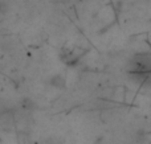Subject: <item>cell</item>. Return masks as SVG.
I'll return each mask as SVG.
<instances>
[{"instance_id":"1","label":"cell","mask_w":151,"mask_h":144,"mask_svg":"<svg viewBox=\"0 0 151 144\" xmlns=\"http://www.w3.org/2000/svg\"><path fill=\"white\" fill-rule=\"evenodd\" d=\"M127 74H142L151 76V53H137L130 58L127 63Z\"/></svg>"},{"instance_id":"2","label":"cell","mask_w":151,"mask_h":144,"mask_svg":"<svg viewBox=\"0 0 151 144\" xmlns=\"http://www.w3.org/2000/svg\"><path fill=\"white\" fill-rule=\"evenodd\" d=\"M48 83L55 89H65L66 87V78L64 74H55L49 78Z\"/></svg>"},{"instance_id":"3","label":"cell","mask_w":151,"mask_h":144,"mask_svg":"<svg viewBox=\"0 0 151 144\" xmlns=\"http://www.w3.org/2000/svg\"><path fill=\"white\" fill-rule=\"evenodd\" d=\"M20 107H21V110H24V111H35L37 108V103L35 102L32 98H29V97H25V98H23V99L20 101Z\"/></svg>"},{"instance_id":"4","label":"cell","mask_w":151,"mask_h":144,"mask_svg":"<svg viewBox=\"0 0 151 144\" xmlns=\"http://www.w3.org/2000/svg\"><path fill=\"white\" fill-rule=\"evenodd\" d=\"M39 144H65V140H64V138L57 136V135H50V136L42 138Z\"/></svg>"},{"instance_id":"5","label":"cell","mask_w":151,"mask_h":144,"mask_svg":"<svg viewBox=\"0 0 151 144\" xmlns=\"http://www.w3.org/2000/svg\"><path fill=\"white\" fill-rule=\"evenodd\" d=\"M13 48H15V42L11 38H5L0 42V49L4 50V52H11Z\"/></svg>"},{"instance_id":"6","label":"cell","mask_w":151,"mask_h":144,"mask_svg":"<svg viewBox=\"0 0 151 144\" xmlns=\"http://www.w3.org/2000/svg\"><path fill=\"white\" fill-rule=\"evenodd\" d=\"M8 11V3L5 0H0V15H4Z\"/></svg>"}]
</instances>
